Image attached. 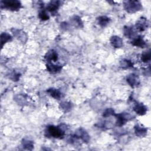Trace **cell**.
Instances as JSON below:
<instances>
[{"instance_id": "1", "label": "cell", "mask_w": 151, "mask_h": 151, "mask_svg": "<svg viewBox=\"0 0 151 151\" xmlns=\"http://www.w3.org/2000/svg\"><path fill=\"white\" fill-rule=\"evenodd\" d=\"M45 133H47V136H50L57 139H61L64 136V131L60 127L53 125L48 126L47 127Z\"/></svg>"}, {"instance_id": "2", "label": "cell", "mask_w": 151, "mask_h": 151, "mask_svg": "<svg viewBox=\"0 0 151 151\" xmlns=\"http://www.w3.org/2000/svg\"><path fill=\"white\" fill-rule=\"evenodd\" d=\"M1 8H5L10 11H18L21 7L20 1L17 0H5L1 1Z\"/></svg>"}, {"instance_id": "3", "label": "cell", "mask_w": 151, "mask_h": 151, "mask_svg": "<svg viewBox=\"0 0 151 151\" xmlns=\"http://www.w3.org/2000/svg\"><path fill=\"white\" fill-rule=\"evenodd\" d=\"M124 7L127 12L134 13L141 9L142 5L137 1H127L124 2Z\"/></svg>"}, {"instance_id": "4", "label": "cell", "mask_w": 151, "mask_h": 151, "mask_svg": "<svg viewBox=\"0 0 151 151\" xmlns=\"http://www.w3.org/2000/svg\"><path fill=\"white\" fill-rule=\"evenodd\" d=\"M126 81L132 87H137L140 84V80L138 76L135 74H130L127 76Z\"/></svg>"}, {"instance_id": "5", "label": "cell", "mask_w": 151, "mask_h": 151, "mask_svg": "<svg viewBox=\"0 0 151 151\" xmlns=\"http://www.w3.org/2000/svg\"><path fill=\"white\" fill-rule=\"evenodd\" d=\"M149 25L148 21L146 18L141 17L136 22V27L139 31H143L145 30Z\"/></svg>"}, {"instance_id": "6", "label": "cell", "mask_w": 151, "mask_h": 151, "mask_svg": "<svg viewBox=\"0 0 151 151\" xmlns=\"http://www.w3.org/2000/svg\"><path fill=\"white\" fill-rule=\"evenodd\" d=\"M75 137L81 139L84 142L87 143L90 140V136L88 133L83 129H79L75 133Z\"/></svg>"}, {"instance_id": "7", "label": "cell", "mask_w": 151, "mask_h": 151, "mask_svg": "<svg viewBox=\"0 0 151 151\" xmlns=\"http://www.w3.org/2000/svg\"><path fill=\"white\" fill-rule=\"evenodd\" d=\"M44 58L45 60L48 63H51V61L55 62L58 58V55L55 50H51L45 54Z\"/></svg>"}, {"instance_id": "8", "label": "cell", "mask_w": 151, "mask_h": 151, "mask_svg": "<svg viewBox=\"0 0 151 151\" xmlns=\"http://www.w3.org/2000/svg\"><path fill=\"white\" fill-rule=\"evenodd\" d=\"M133 110L139 115L142 116L146 113L147 112V107L141 103H136L134 107Z\"/></svg>"}, {"instance_id": "9", "label": "cell", "mask_w": 151, "mask_h": 151, "mask_svg": "<svg viewBox=\"0 0 151 151\" xmlns=\"http://www.w3.org/2000/svg\"><path fill=\"white\" fill-rule=\"evenodd\" d=\"M110 43H111V45L113 47L116 48H120L123 45V42L122 39L120 37H119L118 36H116V35L112 36L110 38Z\"/></svg>"}, {"instance_id": "10", "label": "cell", "mask_w": 151, "mask_h": 151, "mask_svg": "<svg viewBox=\"0 0 151 151\" xmlns=\"http://www.w3.org/2000/svg\"><path fill=\"white\" fill-rule=\"evenodd\" d=\"M60 5V2L59 1H51L48 4L47 6V9L50 12H54L58 9Z\"/></svg>"}, {"instance_id": "11", "label": "cell", "mask_w": 151, "mask_h": 151, "mask_svg": "<svg viewBox=\"0 0 151 151\" xmlns=\"http://www.w3.org/2000/svg\"><path fill=\"white\" fill-rule=\"evenodd\" d=\"M132 44L133 45L136 46V47H140V48H145L146 46V42L140 36L134 38L133 40V41H132Z\"/></svg>"}, {"instance_id": "12", "label": "cell", "mask_w": 151, "mask_h": 151, "mask_svg": "<svg viewBox=\"0 0 151 151\" xmlns=\"http://www.w3.org/2000/svg\"><path fill=\"white\" fill-rule=\"evenodd\" d=\"M47 70L48 71L51 73H57L61 71L62 69V67L61 65H55L51 63H48L46 65Z\"/></svg>"}, {"instance_id": "13", "label": "cell", "mask_w": 151, "mask_h": 151, "mask_svg": "<svg viewBox=\"0 0 151 151\" xmlns=\"http://www.w3.org/2000/svg\"><path fill=\"white\" fill-rule=\"evenodd\" d=\"M117 121L116 125L117 126H122L124 125L126 122L128 120V116H127V114H119L116 115Z\"/></svg>"}, {"instance_id": "14", "label": "cell", "mask_w": 151, "mask_h": 151, "mask_svg": "<svg viewBox=\"0 0 151 151\" xmlns=\"http://www.w3.org/2000/svg\"><path fill=\"white\" fill-rule=\"evenodd\" d=\"M134 133L136 136L140 137H144L147 133V129L137 124L134 126Z\"/></svg>"}, {"instance_id": "15", "label": "cell", "mask_w": 151, "mask_h": 151, "mask_svg": "<svg viewBox=\"0 0 151 151\" xmlns=\"http://www.w3.org/2000/svg\"><path fill=\"white\" fill-rule=\"evenodd\" d=\"M47 92L49 94V95L54 98L55 99H60L61 97V92L56 88H50L47 90Z\"/></svg>"}, {"instance_id": "16", "label": "cell", "mask_w": 151, "mask_h": 151, "mask_svg": "<svg viewBox=\"0 0 151 151\" xmlns=\"http://www.w3.org/2000/svg\"><path fill=\"white\" fill-rule=\"evenodd\" d=\"M98 24L101 27H106L107 24H109L110 19L106 16H100L97 18Z\"/></svg>"}, {"instance_id": "17", "label": "cell", "mask_w": 151, "mask_h": 151, "mask_svg": "<svg viewBox=\"0 0 151 151\" xmlns=\"http://www.w3.org/2000/svg\"><path fill=\"white\" fill-rule=\"evenodd\" d=\"M12 40L11 36L7 32H3L1 35V47L2 48L3 45L8 41H10Z\"/></svg>"}, {"instance_id": "18", "label": "cell", "mask_w": 151, "mask_h": 151, "mask_svg": "<svg viewBox=\"0 0 151 151\" xmlns=\"http://www.w3.org/2000/svg\"><path fill=\"white\" fill-rule=\"evenodd\" d=\"M123 31H124V35L129 38H132V37L133 36V34L134 33L133 28L127 27V26H125L124 27Z\"/></svg>"}, {"instance_id": "19", "label": "cell", "mask_w": 151, "mask_h": 151, "mask_svg": "<svg viewBox=\"0 0 151 151\" xmlns=\"http://www.w3.org/2000/svg\"><path fill=\"white\" fill-rule=\"evenodd\" d=\"M22 145L23 147L27 150H32L34 147L33 142L29 140L23 139L22 142Z\"/></svg>"}, {"instance_id": "20", "label": "cell", "mask_w": 151, "mask_h": 151, "mask_svg": "<svg viewBox=\"0 0 151 151\" xmlns=\"http://www.w3.org/2000/svg\"><path fill=\"white\" fill-rule=\"evenodd\" d=\"M71 21L73 24L76 27H83V22L81 20V18L78 16H74L72 19Z\"/></svg>"}, {"instance_id": "21", "label": "cell", "mask_w": 151, "mask_h": 151, "mask_svg": "<svg viewBox=\"0 0 151 151\" xmlns=\"http://www.w3.org/2000/svg\"><path fill=\"white\" fill-rule=\"evenodd\" d=\"M150 51L148 50L146 51H145L142 56H141V60L143 63H147L150 60Z\"/></svg>"}, {"instance_id": "22", "label": "cell", "mask_w": 151, "mask_h": 151, "mask_svg": "<svg viewBox=\"0 0 151 151\" xmlns=\"http://www.w3.org/2000/svg\"><path fill=\"white\" fill-rule=\"evenodd\" d=\"M133 64L132 63L131 61L126 60V59H124L122 61H120V66L122 68H130L133 67Z\"/></svg>"}, {"instance_id": "23", "label": "cell", "mask_w": 151, "mask_h": 151, "mask_svg": "<svg viewBox=\"0 0 151 151\" xmlns=\"http://www.w3.org/2000/svg\"><path fill=\"white\" fill-rule=\"evenodd\" d=\"M38 17L39 18L42 20V21H46L48 20L49 19V15H48V14L45 12V10H41L38 14Z\"/></svg>"}, {"instance_id": "24", "label": "cell", "mask_w": 151, "mask_h": 151, "mask_svg": "<svg viewBox=\"0 0 151 151\" xmlns=\"http://www.w3.org/2000/svg\"><path fill=\"white\" fill-rule=\"evenodd\" d=\"M60 106L63 110H64L65 111H69L71 107V104L70 103L67 102H63L60 103Z\"/></svg>"}, {"instance_id": "25", "label": "cell", "mask_w": 151, "mask_h": 151, "mask_svg": "<svg viewBox=\"0 0 151 151\" xmlns=\"http://www.w3.org/2000/svg\"><path fill=\"white\" fill-rule=\"evenodd\" d=\"M114 110L111 109V108H109L106 109L104 112L103 113V117H107L111 115H114Z\"/></svg>"}]
</instances>
